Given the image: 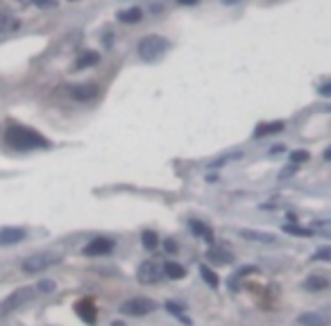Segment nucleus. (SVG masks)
<instances>
[{
  "label": "nucleus",
  "instance_id": "obj_36",
  "mask_svg": "<svg viewBox=\"0 0 331 326\" xmlns=\"http://www.w3.org/2000/svg\"><path fill=\"white\" fill-rule=\"evenodd\" d=\"M111 326H125L123 322H111Z\"/></svg>",
  "mask_w": 331,
  "mask_h": 326
},
{
  "label": "nucleus",
  "instance_id": "obj_3",
  "mask_svg": "<svg viewBox=\"0 0 331 326\" xmlns=\"http://www.w3.org/2000/svg\"><path fill=\"white\" fill-rule=\"evenodd\" d=\"M166 50H168V41L159 34H148L139 41V54H141V59H145V61H152L157 57H161Z\"/></svg>",
  "mask_w": 331,
  "mask_h": 326
},
{
  "label": "nucleus",
  "instance_id": "obj_14",
  "mask_svg": "<svg viewBox=\"0 0 331 326\" xmlns=\"http://www.w3.org/2000/svg\"><path fill=\"white\" fill-rule=\"evenodd\" d=\"M188 227H191V231L195 233L198 238H204L207 242H213V231L207 227V224L200 222V220H191V222H188Z\"/></svg>",
  "mask_w": 331,
  "mask_h": 326
},
{
  "label": "nucleus",
  "instance_id": "obj_26",
  "mask_svg": "<svg viewBox=\"0 0 331 326\" xmlns=\"http://www.w3.org/2000/svg\"><path fill=\"white\" fill-rule=\"evenodd\" d=\"M313 261H331V249H320L313 254Z\"/></svg>",
  "mask_w": 331,
  "mask_h": 326
},
{
  "label": "nucleus",
  "instance_id": "obj_34",
  "mask_svg": "<svg viewBox=\"0 0 331 326\" xmlns=\"http://www.w3.org/2000/svg\"><path fill=\"white\" fill-rule=\"evenodd\" d=\"M284 150H286V148H284V145H279V148H272V154H277V152H284Z\"/></svg>",
  "mask_w": 331,
  "mask_h": 326
},
{
  "label": "nucleus",
  "instance_id": "obj_18",
  "mask_svg": "<svg viewBox=\"0 0 331 326\" xmlns=\"http://www.w3.org/2000/svg\"><path fill=\"white\" fill-rule=\"evenodd\" d=\"M209 261H213V263H220V265H229V263L234 261V254H229V252H223V249H216V247H213L211 252H209Z\"/></svg>",
  "mask_w": 331,
  "mask_h": 326
},
{
  "label": "nucleus",
  "instance_id": "obj_29",
  "mask_svg": "<svg viewBox=\"0 0 331 326\" xmlns=\"http://www.w3.org/2000/svg\"><path fill=\"white\" fill-rule=\"evenodd\" d=\"M163 249H166V252H168V254H175V252H177V242H175V240H170V238H168V240L163 242Z\"/></svg>",
  "mask_w": 331,
  "mask_h": 326
},
{
  "label": "nucleus",
  "instance_id": "obj_9",
  "mask_svg": "<svg viewBox=\"0 0 331 326\" xmlns=\"http://www.w3.org/2000/svg\"><path fill=\"white\" fill-rule=\"evenodd\" d=\"M70 95L79 102H86V100H93L98 95V86L95 84H79V86H73L70 89Z\"/></svg>",
  "mask_w": 331,
  "mask_h": 326
},
{
  "label": "nucleus",
  "instance_id": "obj_21",
  "mask_svg": "<svg viewBox=\"0 0 331 326\" xmlns=\"http://www.w3.org/2000/svg\"><path fill=\"white\" fill-rule=\"evenodd\" d=\"M200 274H202V279H204V281H207L211 288H218V286H220V281H218V277H216V272H213L211 267L200 265Z\"/></svg>",
  "mask_w": 331,
  "mask_h": 326
},
{
  "label": "nucleus",
  "instance_id": "obj_37",
  "mask_svg": "<svg viewBox=\"0 0 331 326\" xmlns=\"http://www.w3.org/2000/svg\"><path fill=\"white\" fill-rule=\"evenodd\" d=\"M20 2H23V5H27V2H34V0H20Z\"/></svg>",
  "mask_w": 331,
  "mask_h": 326
},
{
  "label": "nucleus",
  "instance_id": "obj_5",
  "mask_svg": "<svg viewBox=\"0 0 331 326\" xmlns=\"http://www.w3.org/2000/svg\"><path fill=\"white\" fill-rule=\"evenodd\" d=\"M157 308V304L148 297H134V299H127V302L120 306V313L123 315H132V317H143L150 315V313Z\"/></svg>",
  "mask_w": 331,
  "mask_h": 326
},
{
  "label": "nucleus",
  "instance_id": "obj_25",
  "mask_svg": "<svg viewBox=\"0 0 331 326\" xmlns=\"http://www.w3.org/2000/svg\"><path fill=\"white\" fill-rule=\"evenodd\" d=\"M304 161H309V152H307V150H297V152L291 154V163H297V165H300V163H304Z\"/></svg>",
  "mask_w": 331,
  "mask_h": 326
},
{
  "label": "nucleus",
  "instance_id": "obj_22",
  "mask_svg": "<svg viewBox=\"0 0 331 326\" xmlns=\"http://www.w3.org/2000/svg\"><path fill=\"white\" fill-rule=\"evenodd\" d=\"M284 231L293 233V236H300V238H311L313 236V229H304V227H297V224H286Z\"/></svg>",
  "mask_w": 331,
  "mask_h": 326
},
{
  "label": "nucleus",
  "instance_id": "obj_28",
  "mask_svg": "<svg viewBox=\"0 0 331 326\" xmlns=\"http://www.w3.org/2000/svg\"><path fill=\"white\" fill-rule=\"evenodd\" d=\"M295 170H297V163H291L288 168H284L282 172H279V179H286V177H291V174L295 172Z\"/></svg>",
  "mask_w": 331,
  "mask_h": 326
},
{
  "label": "nucleus",
  "instance_id": "obj_8",
  "mask_svg": "<svg viewBox=\"0 0 331 326\" xmlns=\"http://www.w3.org/2000/svg\"><path fill=\"white\" fill-rule=\"evenodd\" d=\"M25 238V229H18V227H2L0 229V245L7 247V245H16Z\"/></svg>",
  "mask_w": 331,
  "mask_h": 326
},
{
  "label": "nucleus",
  "instance_id": "obj_13",
  "mask_svg": "<svg viewBox=\"0 0 331 326\" xmlns=\"http://www.w3.org/2000/svg\"><path fill=\"white\" fill-rule=\"evenodd\" d=\"M241 236L247 238V240H254V242H268V245H272V242L277 240L272 233H268V231H252V229H243Z\"/></svg>",
  "mask_w": 331,
  "mask_h": 326
},
{
  "label": "nucleus",
  "instance_id": "obj_30",
  "mask_svg": "<svg viewBox=\"0 0 331 326\" xmlns=\"http://www.w3.org/2000/svg\"><path fill=\"white\" fill-rule=\"evenodd\" d=\"M34 5L36 7H57V0H34Z\"/></svg>",
  "mask_w": 331,
  "mask_h": 326
},
{
  "label": "nucleus",
  "instance_id": "obj_31",
  "mask_svg": "<svg viewBox=\"0 0 331 326\" xmlns=\"http://www.w3.org/2000/svg\"><path fill=\"white\" fill-rule=\"evenodd\" d=\"M320 95L322 98H331V82H327V84L320 86Z\"/></svg>",
  "mask_w": 331,
  "mask_h": 326
},
{
  "label": "nucleus",
  "instance_id": "obj_19",
  "mask_svg": "<svg viewBox=\"0 0 331 326\" xmlns=\"http://www.w3.org/2000/svg\"><path fill=\"white\" fill-rule=\"evenodd\" d=\"M14 30H18V20L14 16L0 14V34H7V32H14Z\"/></svg>",
  "mask_w": 331,
  "mask_h": 326
},
{
  "label": "nucleus",
  "instance_id": "obj_23",
  "mask_svg": "<svg viewBox=\"0 0 331 326\" xmlns=\"http://www.w3.org/2000/svg\"><path fill=\"white\" fill-rule=\"evenodd\" d=\"M141 242H143V247L145 249H154L159 245V238L154 231H143L141 233Z\"/></svg>",
  "mask_w": 331,
  "mask_h": 326
},
{
  "label": "nucleus",
  "instance_id": "obj_10",
  "mask_svg": "<svg viewBox=\"0 0 331 326\" xmlns=\"http://www.w3.org/2000/svg\"><path fill=\"white\" fill-rule=\"evenodd\" d=\"M302 326H327L329 324V317L322 315V313H304V315L297 317Z\"/></svg>",
  "mask_w": 331,
  "mask_h": 326
},
{
  "label": "nucleus",
  "instance_id": "obj_17",
  "mask_svg": "<svg viewBox=\"0 0 331 326\" xmlns=\"http://www.w3.org/2000/svg\"><path fill=\"white\" fill-rule=\"evenodd\" d=\"M304 288L311 292H320V290H327V288H329V281H327L325 277H309L307 281H304Z\"/></svg>",
  "mask_w": 331,
  "mask_h": 326
},
{
  "label": "nucleus",
  "instance_id": "obj_35",
  "mask_svg": "<svg viewBox=\"0 0 331 326\" xmlns=\"http://www.w3.org/2000/svg\"><path fill=\"white\" fill-rule=\"evenodd\" d=\"M223 2H225V5H236L238 0H223Z\"/></svg>",
  "mask_w": 331,
  "mask_h": 326
},
{
  "label": "nucleus",
  "instance_id": "obj_24",
  "mask_svg": "<svg viewBox=\"0 0 331 326\" xmlns=\"http://www.w3.org/2000/svg\"><path fill=\"white\" fill-rule=\"evenodd\" d=\"M166 311L173 313V315H177V317H182L184 322H188L186 317H184V306H179V304H175V302H166ZM188 324H191V322H188Z\"/></svg>",
  "mask_w": 331,
  "mask_h": 326
},
{
  "label": "nucleus",
  "instance_id": "obj_20",
  "mask_svg": "<svg viewBox=\"0 0 331 326\" xmlns=\"http://www.w3.org/2000/svg\"><path fill=\"white\" fill-rule=\"evenodd\" d=\"M98 61H100V54L98 52H84L77 59V68H89V66H95Z\"/></svg>",
  "mask_w": 331,
  "mask_h": 326
},
{
  "label": "nucleus",
  "instance_id": "obj_33",
  "mask_svg": "<svg viewBox=\"0 0 331 326\" xmlns=\"http://www.w3.org/2000/svg\"><path fill=\"white\" fill-rule=\"evenodd\" d=\"M322 157H325L327 161H331V148H327V150H325V154H322Z\"/></svg>",
  "mask_w": 331,
  "mask_h": 326
},
{
  "label": "nucleus",
  "instance_id": "obj_27",
  "mask_svg": "<svg viewBox=\"0 0 331 326\" xmlns=\"http://www.w3.org/2000/svg\"><path fill=\"white\" fill-rule=\"evenodd\" d=\"M36 290H41V292H52L54 290V281H39V286H36Z\"/></svg>",
  "mask_w": 331,
  "mask_h": 326
},
{
  "label": "nucleus",
  "instance_id": "obj_32",
  "mask_svg": "<svg viewBox=\"0 0 331 326\" xmlns=\"http://www.w3.org/2000/svg\"><path fill=\"white\" fill-rule=\"evenodd\" d=\"M179 5H195V2H198V0H177Z\"/></svg>",
  "mask_w": 331,
  "mask_h": 326
},
{
  "label": "nucleus",
  "instance_id": "obj_6",
  "mask_svg": "<svg viewBox=\"0 0 331 326\" xmlns=\"http://www.w3.org/2000/svg\"><path fill=\"white\" fill-rule=\"evenodd\" d=\"M161 277H163V270L154 261H143L139 265V272H136V279L143 286H152V283L161 281Z\"/></svg>",
  "mask_w": 331,
  "mask_h": 326
},
{
  "label": "nucleus",
  "instance_id": "obj_1",
  "mask_svg": "<svg viewBox=\"0 0 331 326\" xmlns=\"http://www.w3.org/2000/svg\"><path fill=\"white\" fill-rule=\"evenodd\" d=\"M5 143L14 150L20 152H27V150H48L50 141L45 136H41L39 132L30 127H23V125H11L5 132Z\"/></svg>",
  "mask_w": 331,
  "mask_h": 326
},
{
  "label": "nucleus",
  "instance_id": "obj_4",
  "mask_svg": "<svg viewBox=\"0 0 331 326\" xmlns=\"http://www.w3.org/2000/svg\"><path fill=\"white\" fill-rule=\"evenodd\" d=\"M32 297H34V288H20V290H14L9 297H5L2 302H0V317L9 315L11 311L20 308L25 302H30Z\"/></svg>",
  "mask_w": 331,
  "mask_h": 326
},
{
  "label": "nucleus",
  "instance_id": "obj_12",
  "mask_svg": "<svg viewBox=\"0 0 331 326\" xmlns=\"http://www.w3.org/2000/svg\"><path fill=\"white\" fill-rule=\"evenodd\" d=\"M284 127H286V123H284V120H275V123L259 125L257 132H254V136H257V139H263V136H270V134H279Z\"/></svg>",
  "mask_w": 331,
  "mask_h": 326
},
{
  "label": "nucleus",
  "instance_id": "obj_7",
  "mask_svg": "<svg viewBox=\"0 0 331 326\" xmlns=\"http://www.w3.org/2000/svg\"><path fill=\"white\" fill-rule=\"evenodd\" d=\"M114 249V240H109V238H93V240L82 249L84 256H104V254H111Z\"/></svg>",
  "mask_w": 331,
  "mask_h": 326
},
{
  "label": "nucleus",
  "instance_id": "obj_15",
  "mask_svg": "<svg viewBox=\"0 0 331 326\" xmlns=\"http://www.w3.org/2000/svg\"><path fill=\"white\" fill-rule=\"evenodd\" d=\"M163 274L168 279H175V281H179V279L186 277V270H184V265H179V263H166L163 265Z\"/></svg>",
  "mask_w": 331,
  "mask_h": 326
},
{
  "label": "nucleus",
  "instance_id": "obj_11",
  "mask_svg": "<svg viewBox=\"0 0 331 326\" xmlns=\"http://www.w3.org/2000/svg\"><path fill=\"white\" fill-rule=\"evenodd\" d=\"M75 311H77V315L82 317L86 324H95V308H93V304H91L89 299H84V302H77Z\"/></svg>",
  "mask_w": 331,
  "mask_h": 326
},
{
  "label": "nucleus",
  "instance_id": "obj_16",
  "mask_svg": "<svg viewBox=\"0 0 331 326\" xmlns=\"http://www.w3.org/2000/svg\"><path fill=\"white\" fill-rule=\"evenodd\" d=\"M118 18L123 20V23H139V20L143 18V11H141V7H129V9L118 11Z\"/></svg>",
  "mask_w": 331,
  "mask_h": 326
},
{
  "label": "nucleus",
  "instance_id": "obj_2",
  "mask_svg": "<svg viewBox=\"0 0 331 326\" xmlns=\"http://www.w3.org/2000/svg\"><path fill=\"white\" fill-rule=\"evenodd\" d=\"M61 261V254H54V252H41V254H32L23 261V272L25 274H36V272H43L48 267L57 265Z\"/></svg>",
  "mask_w": 331,
  "mask_h": 326
}]
</instances>
